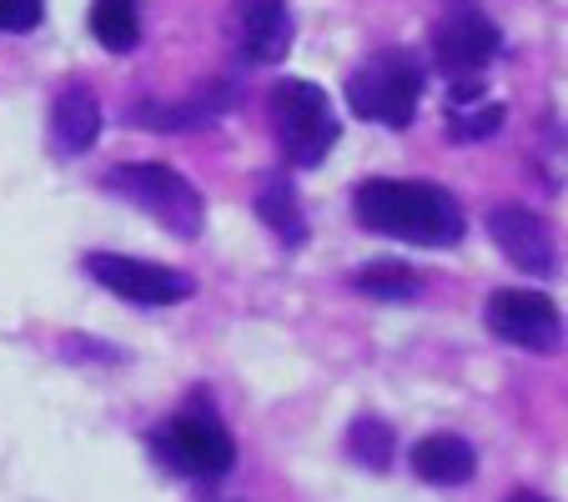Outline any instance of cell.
Returning <instances> with one entry per match:
<instances>
[{
    "label": "cell",
    "instance_id": "3957f363",
    "mask_svg": "<svg viewBox=\"0 0 568 502\" xmlns=\"http://www.w3.org/2000/svg\"><path fill=\"white\" fill-rule=\"evenodd\" d=\"M423 81L428 65L418 51H377L347 75V111L357 121H373L387 131H408L423 106Z\"/></svg>",
    "mask_w": 568,
    "mask_h": 502
},
{
    "label": "cell",
    "instance_id": "e0dca14e",
    "mask_svg": "<svg viewBox=\"0 0 568 502\" xmlns=\"http://www.w3.org/2000/svg\"><path fill=\"white\" fill-rule=\"evenodd\" d=\"M353 287L373 301H418L423 297V277L403 262H373L353 277Z\"/></svg>",
    "mask_w": 568,
    "mask_h": 502
},
{
    "label": "cell",
    "instance_id": "7a4b0ae2",
    "mask_svg": "<svg viewBox=\"0 0 568 502\" xmlns=\"http://www.w3.org/2000/svg\"><path fill=\"white\" fill-rule=\"evenodd\" d=\"M151 452L172 478L186 482H222L236 468V438L226 432V422L202 392L151 432Z\"/></svg>",
    "mask_w": 568,
    "mask_h": 502
},
{
    "label": "cell",
    "instance_id": "4fadbf2b",
    "mask_svg": "<svg viewBox=\"0 0 568 502\" xmlns=\"http://www.w3.org/2000/svg\"><path fill=\"white\" fill-rule=\"evenodd\" d=\"M236 106V86L232 81H216L202 96H186L182 106H136L131 111V126H156V131H176V126H206L222 111Z\"/></svg>",
    "mask_w": 568,
    "mask_h": 502
},
{
    "label": "cell",
    "instance_id": "30bf717a",
    "mask_svg": "<svg viewBox=\"0 0 568 502\" xmlns=\"http://www.w3.org/2000/svg\"><path fill=\"white\" fill-rule=\"evenodd\" d=\"M236 45L252 65H277L292 51V11L287 0H236L232 6Z\"/></svg>",
    "mask_w": 568,
    "mask_h": 502
},
{
    "label": "cell",
    "instance_id": "2e32d148",
    "mask_svg": "<svg viewBox=\"0 0 568 502\" xmlns=\"http://www.w3.org/2000/svg\"><path fill=\"white\" fill-rule=\"evenodd\" d=\"M393 452H397V438L387 428V417L377 412H363L353 417V428H347V458L367 472H387L393 468Z\"/></svg>",
    "mask_w": 568,
    "mask_h": 502
},
{
    "label": "cell",
    "instance_id": "d6986e66",
    "mask_svg": "<svg viewBox=\"0 0 568 502\" xmlns=\"http://www.w3.org/2000/svg\"><path fill=\"white\" fill-rule=\"evenodd\" d=\"M45 21V0H0V35H31Z\"/></svg>",
    "mask_w": 568,
    "mask_h": 502
},
{
    "label": "cell",
    "instance_id": "8fae6325",
    "mask_svg": "<svg viewBox=\"0 0 568 502\" xmlns=\"http://www.w3.org/2000/svg\"><path fill=\"white\" fill-rule=\"evenodd\" d=\"M101 136V101L87 81H71V86L55 91L51 106V141L61 156H87Z\"/></svg>",
    "mask_w": 568,
    "mask_h": 502
},
{
    "label": "cell",
    "instance_id": "6da1fadb",
    "mask_svg": "<svg viewBox=\"0 0 568 502\" xmlns=\"http://www.w3.org/2000/svg\"><path fill=\"white\" fill-rule=\"evenodd\" d=\"M353 212L367 232L393 236L413 246H458L463 242V206L433 182H393L373 176L353 192Z\"/></svg>",
    "mask_w": 568,
    "mask_h": 502
},
{
    "label": "cell",
    "instance_id": "5bb4252c",
    "mask_svg": "<svg viewBox=\"0 0 568 502\" xmlns=\"http://www.w3.org/2000/svg\"><path fill=\"white\" fill-rule=\"evenodd\" d=\"M257 216L267 232H277L282 246H302L307 242V216H302V202H297V186L292 176L282 172H267L257 182Z\"/></svg>",
    "mask_w": 568,
    "mask_h": 502
},
{
    "label": "cell",
    "instance_id": "5b68a950",
    "mask_svg": "<svg viewBox=\"0 0 568 502\" xmlns=\"http://www.w3.org/2000/svg\"><path fill=\"white\" fill-rule=\"evenodd\" d=\"M267 111L277 126V146L287 156V166H317L343 136V121L333 111V96L317 81H277L267 91Z\"/></svg>",
    "mask_w": 568,
    "mask_h": 502
},
{
    "label": "cell",
    "instance_id": "ac0fdd59",
    "mask_svg": "<svg viewBox=\"0 0 568 502\" xmlns=\"http://www.w3.org/2000/svg\"><path fill=\"white\" fill-rule=\"evenodd\" d=\"M508 111L498 101H473V106H448V141H488L498 136Z\"/></svg>",
    "mask_w": 568,
    "mask_h": 502
},
{
    "label": "cell",
    "instance_id": "9a60e30c",
    "mask_svg": "<svg viewBox=\"0 0 568 502\" xmlns=\"http://www.w3.org/2000/svg\"><path fill=\"white\" fill-rule=\"evenodd\" d=\"M91 35L106 51L126 55L141 41V6L136 0H91Z\"/></svg>",
    "mask_w": 568,
    "mask_h": 502
},
{
    "label": "cell",
    "instance_id": "ffe728a7",
    "mask_svg": "<svg viewBox=\"0 0 568 502\" xmlns=\"http://www.w3.org/2000/svg\"><path fill=\"white\" fill-rule=\"evenodd\" d=\"M61 352L65 357H97V362H126V352H116V347H97V342H87V337H65Z\"/></svg>",
    "mask_w": 568,
    "mask_h": 502
},
{
    "label": "cell",
    "instance_id": "7c38bea8",
    "mask_svg": "<svg viewBox=\"0 0 568 502\" xmlns=\"http://www.w3.org/2000/svg\"><path fill=\"white\" fill-rule=\"evenodd\" d=\"M413 472L423 482H433V488H463L478 472V452L458 432H433V438H423L413 448Z\"/></svg>",
    "mask_w": 568,
    "mask_h": 502
},
{
    "label": "cell",
    "instance_id": "44dd1931",
    "mask_svg": "<svg viewBox=\"0 0 568 502\" xmlns=\"http://www.w3.org/2000/svg\"><path fill=\"white\" fill-rule=\"evenodd\" d=\"M504 502H554V498H544V492H534V488H518V492H508Z\"/></svg>",
    "mask_w": 568,
    "mask_h": 502
},
{
    "label": "cell",
    "instance_id": "52a82bcc",
    "mask_svg": "<svg viewBox=\"0 0 568 502\" xmlns=\"http://www.w3.org/2000/svg\"><path fill=\"white\" fill-rule=\"evenodd\" d=\"M498 55H504V31H498V21L483 11V6L458 0V6H448L443 21L433 25V61H438V71L478 75V71H488Z\"/></svg>",
    "mask_w": 568,
    "mask_h": 502
},
{
    "label": "cell",
    "instance_id": "8992f818",
    "mask_svg": "<svg viewBox=\"0 0 568 502\" xmlns=\"http://www.w3.org/2000/svg\"><path fill=\"white\" fill-rule=\"evenodd\" d=\"M87 277L101 281L111 297L131 301V307H176L196 291V281L186 272L172 267H156V262H141V257H121V252H91L87 262Z\"/></svg>",
    "mask_w": 568,
    "mask_h": 502
},
{
    "label": "cell",
    "instance_id": "9c48e42d",
    "mask_svg": "<svg viewBox=\"0 0 568 502\" xmlns=\"http://www.w3.org/2000/svg\"><path fill=\"white\" fill-rule=\"evenodd\" d=\"M483 226H488L494 246L518 272H528V277H554L558 272V246H554V236H548V222L534 206L498 202V206H488Z\"/></svg>",
    "mask_w": 568,
    "mask_h": 502
},
{
    "label": "cell",
    "instance_id": "ba28073f",
    "mask_svg": "<svg viewBox=\"0 0 568 502\" xmlns=\"http://www.w3.org/2000/svg\"><path fill=\"white\" fill-rule=\"evenodd\" d=\"M483 327L494 331L498 342L524 347V352H558V342H564V317H558V307L544 291H528V287L494 291L488 307H483Z\"/></svg>",
    "mask_w": 568,
    "mask_h": 502
},
{
    "label": "cell",
    "instance_id": "277c9868",
    "mask_svg": "<svg viewBox=\"0 0 568 502\" xmlns=\"http://www.w3.org/2000/svg\"><path fill=\"white\" fill-rule=\"evenodd\" d=\"M101 186H106L111 196H121V202H131L136 212L156 216L166 232L186 236V242L202 236V226H206L202 192H196L176 166H166V161H121V166H111L106 172V182Z\"/></svg>",
    "mask_w": 568,
    "mask_h": 502
}]
</instances>
